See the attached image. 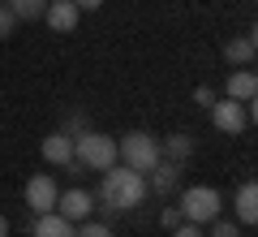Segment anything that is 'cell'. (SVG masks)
Listing matches in <instances>:
<instances>
[{
	"label": "cell",
	"instance_id": "cell-1",
	"mask_svg": "<svg viewBox=\"0 0 258 237\" xmlns=\"http://www.w3.org/2000/svg\"><path fill=\"white\" fill-rule=\"evenodd\" d=\"M142 199H147V177L142 173H134V168H125V164L103 168V177H99V207L103 211L125 216V211H134Z\"/></svg>",
	"mask_w": 258,
	"mask_h": 237
},
{
	"label": "cell",
	"instance_id": "cell-2",
	"mask_svg": "<svg viewBox=\"0 0 258 237\" xmlns=\"http://www.w3.org/2000/svg\"><path fill=\"white\" fill-rule=\"evenodd\" d=\"M74 160L86 168V173H103V168L120 164L116 138H112V134H99V129H82V134L74 138Z\"/></svg>",
	"mask_w": 258,
	"mask_h": 237
},
{
	"label": "cell",
	"instance_id": "cell-3",
	"mask_svg": "<svg viewBox=\"0 0 258 237\" xmlns=\"http://www.w3.org/2000/svg\"><path fill=\"white\" fill-rule=\"evenodd\" d=\"M116 155H120L125 168H134V173H142V177L164 160V155H159V138L151 134V129H129L125 138H116Z\"/></svg>",
	"mask_w": 258,
	"mask_h": 237
},
{
	"label": "cell",
	"instance_id": "cell-4",
	"mask_svg": "<svg viewBox=\"0 0 258 237\" xmlns=\"http://www.w3.org/2000/svg\"><path fill=\"white\" fill-rule=\"evenodd\" d=\"M181 220H189V224H211L215 216H224V194L215 190V185H189V190H181Z\"/></svg>",
	"mask_w": 258,
	"mask_h": 237
},
{
	"label": "cell",
	"instance_id": "cell-5",
	"mask_svg": "<svg viewBox=\"0 0 258 237\" xmlns=\"http://www.w3.org/2000/svg\"><path fill=\"white\" fill-rule=\"evenodd\" d=\"M211 125L220 129V134H245L249 129V121H254V104H237V100H228V95H224V100H215L211 108Z\"/></svg>",
	"mask_w": 258,
	"mask_h": 237
},
{
	"label": "cell",
	"instance_id": "cell-6",
	"mask_svg": "<svg viewBox=\"0 0 258 237\" xmlns=\"http://www.w3.org/2000/svg\"><path fill=\"white\" fill-rule=\"evenodd\" d=\"M22 199H26V207L35 211V216H43V211H56V199H60V185H56L52 173H35L26 181V190H22Z\"/></svg>",
	"mask_w": 258,
	"mask_h": 237
},
{
	"label": "cell",
	"instance_id": "cell-7",
	"mask_svg": "<svg viewBox=\"0 0 258 237\" xmlns=\"http://www.w3.org/2000/svg\"><path fill=\"white\" fill-rule=\"evenodd\" d=\"M56 211H60L69 224H82V220H91V211H95V194L82 190V185H74V190H64L60 199H56Z\"/></svg>",
	"mask_w": 258,
	"mask_h": 237
},
{
	"label": "cell",
	"instance_id": "cell-8",
	"mask_svg": "<svg viewBox=\"0 0 258 237\" xmlns=\"http://www.w3.org/2000/svg\"><path fill=\"white\" fill-rule=\"evenodd\" d=\"M43 22L56 30V35H74V30H78V22H82V13H78V5H74V0H47Z\"/></svg>",
	"mask_w": 258,
	"mask_h": 237
},
{
	"label": "cell",
	"instance_id": "cell-9",
	"mask_svg": "<svg viewBox=\"0 0 258 237\" xmlns=\"http://www.w3.org/2000/svg\"><path fill=\"white\" fill-rule=\"evenodd\" d=\"M224 95L237 100V104H254V100H258V78H254V69H228Z\"/></svg>",
	"mask_w": 258,
	"mask_h": 237
},
{
	"label": "cell",
	"instance_id": "cell-10",
	"mask_svg": "<svg viewBox=\"0 0 258 237\" xmlns=\"http://www.w3.org/2000/svg\"><path fill=\"white\" fill-rule=\"evenodd\" d=\"M176 185H181V164H172V160H159L155 168L147 173V190H155V194H176Z\"/></svg>",
	"mask_w": 258,
	"mask_h": 237
},
{
	"label": "cell",
	"instance_id": "cell-11",
	"mask_svg": "<svg viewBox=\"0 0 258 237\" xmlns=\"http://www.w3.org/2000/svg\"><path fill=\"white\" fill-rule=\"evenodd\" d=\"M254 56H258V39H254V30H249V35H237V39H228V43H224V61L237 65V69H249V65H254Z\"/></svg>",
	"mask_w": 258,
	"mask_h": 237
},
{
	"label": "cell",
	"instance_id": "cell-12",
	"mask_svg": "<svg viewBox=\"0 0 258 237\" xmlns=\"http://www.w3.org/2000/svg\"><path fill=\"white\" fill-rule=\"evenodd\" d=\"M39 151H43V160H47V164L64 168L69 160H74V138L64 134V129H52V134L43 138V147H39Z\"/></svg>",
	"mask_w": 258,
	"mask_h": 237
},
{
	"label": "cell",
	"instance_id": "cell-13",
	"mask_svg": "<svg viewBox=\"0 0 258 237\" xmlns=\"http://www.w3.org/2000/svg\"><path fill=\"white\" fill-rule=\"evenodd\" d=\"M194 151H198V143H194V134H185V129H176V134H168L164 143H159V155L172 160V164H185Z\"/></svg>",
	"mask_w": 258,
	"mask_h": 237
},
{
	"label": "cell",
	"instance_id": "cell-14",
	"mask_svg": "<svg viewBox=\"0 0 258 237\" xmlns=\"http://www.w3.org/2000/svg\"><path fill=\"white\" fill-rule=\"evenodd\" d=\"M232 207H237V224H258V185L254 181H241Z\"/></svg>",
	"mask_w": 258,
	"mask_h": 237
},
{
	"label": "cell",
	"instance_id": "cell-15",
	"mask_svg": "<svg viewBox=\"0 0 258 237\" xmlns=\"http://www.w3.org/2000/svg\"><path fill=\"white\" fill-rule=\"evenodd\" d=\"M74 233H78V224H69L60 211H43V216H35V237H74Z\"/></svg>",
	"mask_w": 258,
	"mask_h": 237
},
{
	"label": "cell",
	"instance_id": "cell-16",
	"mask_svg": "<svg viewBox=\"0 0 258 237\" xmlns=\"http://www.w3.org/2000/svg\"><path fill=\"white\" fill-rule=\"evenodd\" d=\"M43 9H47V0H9V13L18 22H35V18H43Z\"/></svg>",
	"mask_w": 258,
	"mask_h": 237
},
{
	"label": "cell",
	"instance_id": "cell-17",
	"mask_svg": "<svg viewBox=\"0 0 258 237\" xmlns=\"http://www.w3.org/2000/svg\"><path fill=\"white\" fill-rule=\"evenodd\" d=\"M207 237H241V224H237V220H228V216H215Z\"/></svg>",
	"mask_w": 258,
	"mask_h": 237
},
{
	"label": "cell",
	"instance_id": "cell-18",
	"mask_svg": "<svg viewBox=\"0 0 258 237\" xmlns=\"http://www.w3.org/2000/svg\"><path fill=\"white\" fill-rule=\"evenodd\" d=\"M74 237H116L112 233L108 224H99V220H82V224H78V233Z\"/></svg>",
	"mask_w": 258,
	"mask_h": 237
},
{
	"label": "cell",
	"instance_id": "cell-19",
	"mask_svg": "<svg viewBox=\"0 0 258 237\" xmlns=\"http://www.w3.org/2000/svg\"><path fill=\"white\" fill-rule=\"evenodd\" d=\"M13 30H18V18L9 13V5H0V39H9Z\"/></svg>",
	"mask_w": 258,
	"mask_h": 237
},
{
	"label": "cell",
	"instance_id": "cell-20",
	"mask_svg": "<svg viewBox=\"0 0 258 237\" xmlns=\"http://www.w3.org/2000/svg\"><path fill=\"white\" fill-rule=\"evenodd\" d=\"M64 134H69V138H78V134H82V129H91V125H86V117H82V112H74V117H69V121H64Z\"/></svg>",
	"mask_w": 258,
	"mask_h": 237
},
{
	"label": "cell",
	"instance_id": "cell-21",
	"mask_svg": "<svg viewBox=\"0 0 258 237\" xmlns=\"http://www.w3.org/2000/svg\"><path fill=\"white\" fill-rule=\"evenodd\" d=\"M215 100H220V95H215V86H198V91H194V104H198V108H211Z\"/></svg>",
	"mask_w": 258,
	"mask_h": 237
},
{
	"label": "cell",
	"instance_id": "cell-22",
	"mask_svg": "<svg viewBox=\"0 0 258 237\" xmlns=\"http://www.w3.org/2000/svg\"><path fill=\"white\" fill-rule=\"evenodd\" d=\"M159 224H164L168 233H172V228L181 224V207H164V211H159Z\"/></svg>",
	"mask_w": 258,
	"mask_h": 237
},
{
	"label": "cell",
	"instance_id": "cell-23",
	"mask_svg": "<svg viewBox=\"0 0 258 237\" xmlns=\"http://www.w3.org/2000/svg\"><path fill=\"white\" fill-rule=\"evenodd\" d=\"M172 237H207V233H203V224H189V220H181V224L172 228Z\"/></svg>",
	"mask_w": 258,
	"mask_h": 237
},
{
	"label": "cell",
	"instance_id": "cell-24",
	"mask_svg": "<svg viewBox=\"0 0 258 237\" xmlns=\"http://www.w3.org/2000/svg\"><path fill=\"white\" fill-rule=\"evenodd\" d=\"M74 5H78V13H95V9L103 5V0H74Z\"/></svg>",
	"mask_w": 258,
	"mask_h": 237
},
{
	"label": "cell",
	"instance_id": "cell-25",
	"mask_svg": "<svg viewBox=\"0 0 258 237\" xmlns=\"http://www.w3.org/2000/svg\"><path fill=\"white\" fill-rule=\"evenodd\" d=\"M0 237H9V220L5 216H0Z\"/></svg>",
	"mask_w": 258,
	"mask_h": 237
}]
</instances>
